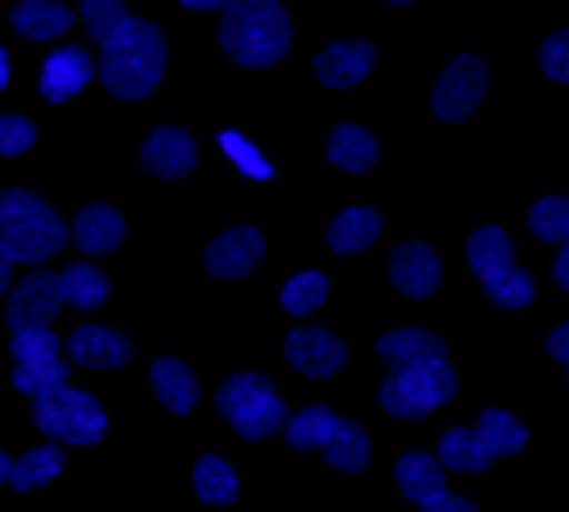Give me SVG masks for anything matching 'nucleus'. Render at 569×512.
Here are the masks:
<instances>
[{
  "instance_id": "22",
  "label": "nucleus",
  "mask_w": 569,
  "mask_h": 512,
  "mask_svg": "<svg viewBox=\"0 0 569 512\" xmlns=\"http://www.w3.org/2000/svg\"><path fill=\"white\" fill-rule=\"evenodd\" d=\"M395 482H399L402 498L418 501V505H426L429 498H437V493L448 490L445 468H440L433 455H426V452L402 455V460L395 463Z\"/></svg>"
},
{
  "instance_id": "6",
  "label": "nucleus",
  "mask_w": 569,
  "mask_h": 512,
  "mask_svg": "<svg viewBox=\"0 0 569 512\" xmlns=\"http://www.w3.org/2000/svg\"><path fill=\"white\" fill-rule=\"evenodd\" d=\"M456 388H460L456 372L448 369L445 361H433V364H418V369H407V372H391V377L380 383L376 399H380V406L388 410V414L418 422V418L433 414L437 406H445V402L456 395Z\"/></svg>"
},
{
  "instance_id": "11",
  "label": "nucleus",
  "mask_w": 569,
  "mask_h": 512,
  "mask_svg": "<svg viewBox=\"0 0 569 512\" xmlns=\"http://www.w3.org/2000/svg\"><path fill=\"white\" fill-rule=\"evenodd\" d=\"M262 251H266V243H262L259 228H251V224L228 228V232H220L217 240L206 247V270L213 273V278L240 281L262 262Z\"/></svg>"
},
{
  "instance_id": "7",
  "label": "nucleus",
  "mask_w": 569,
  "mask_h": 512,
  "mask_svg": "<svg viewBox=\"0 0 569 512\" xmlns=\"http://www.w3.org/2000/svg\"><path fill=\"white\" fill-rule=\"evenodd\" d=\"M490 91V69L475 53H460L445 66L433 84V114L440 122H467Z\"/></svg>"
},
{
  "instance_id": "10",
  "label": "nucleus",
  "mask_w": 569,
  "mask_h": 512,
  "mask_svg": "<svg viewBox=\"0 0 569 512\" xmlns=\"http://www.w3.org/2000/svg\"><path fill=\"white\" fill-rule=\"evenodd\" d=\"M388 273L391 285L402 292V297L426 300L440 289V278H445V267H440V254L429 243L421 240H402L391 251L388 259Z\"/></svg>"
},
{
  "instance_id": "29",
  "label": "nucleus",
  "mask_w": 569,
  "mask_h": 512,
  "mask_svg": "<svg viewBox=\"0 0 569 512\" xmlns=\"http://www.w3.org/2000/svg\"><path fill=\"white\" fill-rule=\"evenodd\" d=\"M437 463H440V468H452V471H486L493 460L482 452L475 429L456 425V429H448V433L440 436V460Z\"/></svg>"
},
{
  "instance_id": "5",
  "label": "nucleus",
  "mask_w": 569,
  "mask_h": 512,
  "mask_svg": "<svg viewBox=\"0 0 569 512\" xmlns=\"http://www.w3.org/2000/svg\"><path fill=\"white\" fill-rule=\"evenodd\" d=\"M34 425L61 444H99L107 433V410L91 391L58 388L34 395Z\"/></svg>"
},
{
  "instance_id": "1",
  "label": "nucleus",
  "mask_w": 569,
  "mask_h": 512,
  "mask_svg": "<svg viewBox=\"0 0 569 512\" xmlns=\"http://www.w3.org/2000/svg\"><path fill=\"white\" fill-rule=\"evenodd\" d=\"M163 69H168V39L160 27L149 20H126L122 31L103 42V58H99L96 72L110 96L137 103V99L152 96L163 80Z\"/></svg>"
},
{
  "instance_id": "45",
  "label": "nucleus",
  "mask_w": 569,
  "mask_h": 512,
  "mask_svg": "<svg viewBox=\"0 0 569 512\" xmlns=\"http://www.w3.org/2000/svg\"><path fill=\"white\" fill-rule=\"evenodd\" d=\"M8 84V53H4V46H0V88Z\"/></svg>"
},
{
  "instance_id": "44",
  "label": "nucleus",
  "mask_w": 569,
  "mask_h": 512,
  "mask_svg": "<svg viewBox=\"0 0 569 512\" xmlns=\"http://www.w3.org/2000/svg\"><path fill=\"white\" fill-rule=\"evenodd\" d=\"M8 278H12V262L0 259V297H4V289H8Z\"/></svg>"
},
{
  "instance_id": "24",
  "label": "nucleus",
  "mask_w": 569,
  "mask_h": 512,
  "mask_svg": "<svg viewBox=\"0 0 569 512\" xmlns=\"http://www.w3.org/2000/svg\"><path fill=\"white\" fill-rule=\"evenodd\" d=\"M512 240L509 232H501L498 224H486L479 232H471V240H467V262H471V270L479 273L482 281L498 278L501 270L517 267L512 262Z\"/></svg>"
},
{
  "instance_id": "34",
  "label": "nucleus",
  "mask_w": 569,
  "mask_h": 512,
  "mask_svg": "<svg viewBox=\"0 0 569 512\" xmlns=\"http://www.w3.org/2000/svg\"><path fill=\"white\" fill-rule=\"evenodd\" d=\"M482 285H486V297H490L498 308H528L531 297H536V281H531V273H525L520 267L501 270L498 278L482 281Z\"/></svg>"
},
{
  "instance_id": "23",
  "label": "nucleus",
  "mask_w": 569,
  "mask_h": 512,
  "mask_svg": "<svg viewBox=\"0 0 569 512\" xmlns=\"http://www.w3.org/2000/svg\"><path fill=\"white\" fill-rule=\"evenodd\" d=\"M319 452L327 455L330 468L346 471V474H357L369 468L372 460V444H369V433H365L361 425L350 422V418H338L335 433H330V441L319 448Z\"/></svg>"
},
{
  "instance_id": "26",
  "label": "nucleus",
  "mask_w": 569,
  "mask_h": 512,
  "mask_svg": "<svg viewBox=\"0 0 569 512\" xmlns=\"http://www.w3.org/2000/svg\"><path fill=\"white\" fill-rule=\"evenodd\" d=\"M61 471H66V452H61L58 444H42V448H31V452L20 455V460L8 468V482L20 493H27V490H39L46 482H53Z\"/></svg>"
},
{
  "instance_id": "43",
  "label": "nucleus",
  "mask_w": 569,
  "mask_h": 512,
  "mask_svg": "<svg viewBox=\"0 0 569 512\" xmlns=\"http://www.w3.org/2000/svg\"><path fill=\"white\" fill-rule=\"evenodd\" d=\"M182 8H190V12H217V8H224L228 0H179Z\"/></svg>"
},
{
  "instance_id": "19",
  "label": "nucleus",
  "mask_w": 569,
  "mask_h": 512,
  "mask_svg": "<svg viewBox=\"0 0 569 512\" xmlns=\"http://www.w3.org/2000/svg\"><path fill=\"white\" fill-rule=\"evenodd\" d=\"M327 157L335 168L350 171V175H361L369 171L376 160H380V141L365 130V126H353V122H342L330 130V141H327Z\"/></svg>"
},
{
  "instance_id": "35",
  "label": "nucleus",
  "mask_w": 569,
  "mask_h": 512,
  "mask_svg": "<svg viewBox=\"0 0 569 512\" xmlns=\"http://www.w3.org/2000/svg\"><path fill=\"white\" fill-rule=\"evenodd\" d=\"M528 228L547 243H566L569 235V201L566 198H543L531 205Z\"/></svg>"
},
{
  "instance_id": "41",
  "label": "nucleus",
  "mask_w": 569,
  "mask_h": 512,
  "mask_svg": "<svg viewBox=\"0 0 569 512\" xmlns=\"http://www.w3.org/2000/svg\"><path fill=\"white\" fill-rule=\"evenodd\" d=\"M547 353L555 357L558 364H566L569 361V327H555V331L547 334Z\"/></svg>"
},
{
  "instance_id": "40",
  "label": "nucleus",
  "mask_w": 569,
  "mask_h": 512,
  "mask_svg": "<svg viewBox=\"0 0 569 512\" xmlns=\"http://www.w3.org/2000/svg\"><path fill=\"white\" fill-rule=\"evenodd\" d=\"M421 512H479L475 509V501L467 498H456V493H437V498H429L426 505H421Z\"/></svg>"
},
{
  "instance_id": "47",
  "label": "nucleus",
  "mask_w": 569,
  "mask_h": 512,
  "mask_svg": "<svg viewBox=\"0 0 569 512\" xmlns=\"http://www.w3.org/2000/svg\"><path fill=\"white\" fill-rule=\"evenodd\" d=\"M391 4H415V0H391Z\"/></svg>"
},
{
  "instance_id": "21",
  "label": "nucleus",
  "mask_w": 569,
  "mask_h": 512,
  "mask_svg": "<svg viewBox=\"0 0 569 512\" xmlns=\"http://www.w3.org/2000/svg\"><path fill=\"white\" fill-rule=\"evenodd\" d=\"M380 213L369 205H353V209H342V213L330 221L327 228V247L335 254H357L365 251V247L376 243V235H380Z\"/></svg>"
},
{
  "instance_id": "27",
  "label": "nucleus",
  "mask_w": 569,
  "mask_h": 512,
  "mask_svg": "<svg viewBox=\"0 0 569 512\" xmlns=\"http://www.w3.org/2000/svg\"><path fill=\"white\" fill-rule=\"evenodd\" d=\"M194 490L206 505H232L240 498V479L220 455H201L194 468Z\"/></svg>"
},
{
  "instance_id": "28",
  "label": "nucleus",
  "mask_w": 569,
  "mask_h": 512,
  "mask_svg": "<svg viewBox=\"0 0 569 512\" xmlns=\"http://www.w3.org/2000/svg\"><path fill=\"white\" fill-rule=\"evenodd\" d=\"M110 292V278L91 262H72V267L61 273V297L72 308H99Z\"/></svg>"
},
{
  "instance_id": "32",
  "label": "nucleus",
  "mask_w": 569,
  "mask_h": 512,
  "mask_svg": "<svg viewBox=\"0 0 569 512\" xmlns=\"http://www.w3.org/2000/svg\"><path fill=\"white\" fill-rule=\"evenodd\" d=\"M80 20H84L91 39L103 46L122 31L130 12H126V0H80Z\"/></svg>"
},
{
  "instance_id": "46",
  "label": "nucleus",
  "mask_w": 569,
  "mask_h": 512,
  "mask_svg": "<svg viewBox=\"0 0 569 512\" xmlns=\"http://www.w3.org/2000/svg\"><path fill=\"white\" fill-rule=\"evenodd\" d=\"M8 468H12V460H8V455H4V452H0V482H4V479H8Z\"/></svg>"
},
{
  "instance_id": "31",
  "label": "nucleus",
  "mask_w": 569,
  "mask_h": 512,
  "mask_svg": "<svg viewBox=\"0 0 569 512\" xmlns=\"http://www.w3.org/2000/svg\"><path fill=\"white\" fill-rule=\"evenodd\" d=\"M327 292H330L327 273L305 270V273H297L292 281H284V289H281V308H284L289 315H311V312H316V308L327 300Z\"/></svg>"
},
{
  "instance_id": "20",
  "label": "nucleus",
  "mask_w": 569,
  "mask_h": 512,
  "mask_svg": "<svg viewBox=\"0 0 569 512\" xmlns=\"http://www.w3.org/2000/svg\"><path fill=\"white\" fill-rule=\"evenodd\" d=\"M152 391L171 414H190L198 406V377L176 357L152 361Z\"/></svg>"
},
{
  "instance_id": "16",
  "label": "nucleus",
  "mask_w": 569,
  "mask_h": 512,
  "mask_svg": "<svg viewBox=\"0 0 569 512\" xmlns=\"http://www.w3.org/2000/svg\"><path fill=\"white\" fill-rule=\"evenodd\" d=\"M69 353H72V361L84 364V369H122L133 357V345H130V338L110 331V327L84 323L69 334Z\"/></svg>"
},
{
  "instance_id": "8",
  "label": "nucleus",
  "mask_w": 569,
  "mask_h": 512,
  "mask_svg": "<svg viewBox=\"0 0 569 512\" xmlns=\"http://www.w3.org/2000/svg\"><path fill=\"white\" fill-rule=\"evenodd\" d=\"M61 308H66V297H61V273L34 270V273H27L23 281H16L12 297H8L4 323L12 334L42 331V327H50L53 319L61 315Z\"/></svg>"
},
{
  "instance_id": "12",
  "label": "nucleus",
  "mask_w": 569,
  "mask_h": 512,
  "mask_svg": "<svg viewBox=\"0 0 569 512\" xmlns=\"http://www.w3.org/2000/svg\"><path fill=\"white\" fill-rule=\"evenodd\" d=\"M141 163L156 179H182L198 163V141L187 130H179V126H160V130L144 137Z\"/></svg>"
},
{
  "instance_id": "17",
  "label": "nucleus",
  "mask_w": 569,
  "mask_h": 512,
  "mask_svg": "<svg viewBox=\"0 0 569 512\" xmlns=\"http://www.w3.org/2000/svg\"><path fill=\"white\" fill-rule=\"evenodd\" d=\"M126 224L122 213L114 205H103V201H91L77 213V224H72V240L84 254H107L122 243Z\"/></svg>"
},
{
  "instance_id": "42",
  "label": "nucleus",
  "mask_w": 569,
  "mask_h": 512,
  "mask_svg": "<svg viewBox=\"0 0 569 512\" xmlns=\"http://www.w3.org/2000/svg\"><path fill=\"white\" fill-rule=\"evenodd\" d=\"M555 285L569 289V251H566V243H562V251L555 254Z\"/></svg>"
},
{
  "instance_id": "30",
  "label": "nucleus",
  "mask_w": 569,
  "mask_h": 512,
  "mask_svg": "<svg viewBox=\"0 0 569 512\" xmlns=\"http://www.w3.org/2000/svg\"><path fill=\"white\" fill-rule=\"evenodd\" d=\"M338 425V414L327 406H308L300 410L292 422H284V436H289L292 448H300V452H311V448H323L330 441V433H335Z\"/></svg>"
},
{
  "instance_id": "2",
  "label": "nucleus",
  "mask_w": 569,
  "mask_h": 512,
  "mask_svg": "<svg viewBox=\"0 0 569 512\" xmlns=\"http://www.w3.org/2000/svg\"><path fill=\"white\" fill-rule=\"evenodd\" d=\"M220 50L243 69H270L289 53L292 23L278 0H228L220 8Z\"/></svg>"
},
{
  "instance_id": "36",
  "label": "nucleus",
  "mask_w": 569,
  "mask_h": 512,
  "mask_svg": "<svg viewBox=\"0 0 569 512\" xmlns=\"http://www.w3.org/2000/svg\"><path fill=\"white\" fill-rule=\"evenodd\" d=\"M8 350H12L16 364H46L61 357V338L53 334L50 327H42V331H20V334H12Z\"/></svg>"
},
{
  "instance_id": "39",
  "label": "nucleus",
  "mask_w": 569,
  "mask_h": 512,
  "mask_svg": "<svg viewBox=\"0 0 569 512\" xmlns=\"http://www.w3.org/2000/svg\"><path fill=\"white\" fill-rule=\"evenodd\" d=\"M539 66H543V72L550 80H562L569 77V31L562 27V31L547 34V42L539 46Z\"/></svg>"
},
{
  "instance_id": "15",
  "label": "nucleus",
  "mask_w": 569,
  "mask_h": 512,
  "mask_svg": "<svg viewBox=\"0 0 569 512\" xmlns=\"http://www.w3.org/2000/svg\"><path fill=\"white\" fill-rule=\"evenodd\" d=\"M96 77V61L84 46H58L42 66V96L46 103H66Z\"/></svg>"
},
{
  "instance_id": "37",
  "label": "nucleus",
  "mask_w": 569,
  "mask_h": 512,
  "mask_svg": "<svg viewBox=\"0 0 569 512\" xmlns=\"http://www.w3.org/2000/svg\"><path fill=\"white\" fill-rule=\"evenodd\" d=\"M217 144L228 152V160H232L236 168L243 171V175H254V179H273V168L262 160V152L254 149V144L247 141L243 133H236V130H220V133H217Z\"/></svg>"
},
{
  "instance_id": "9",
  "label": "nucleus",
  "mask_w": 569,
  "mask_h": 512,
  "mask_svg": "<svg viewBox=\"0 0 569 512\" xmlns=\"http://www.w3.org/2000/svg\"><path fill=\"white\" fill-rule=\"evenodd\" d=\"M284 361L311 380H330L346 369L350 353H346L342 338L323 331V327H297L284 338Z\"/></svg>"
},
{
  "instance_id": "3",
  "label": "nucleus",
  "mask_w": 569,
  "mask_h": 512,
  "mask_svg": "<svg viewBox=\"0 0 569 512\" xmlns=\"http://www.w3.org/2000/svg\"><path fill=\"white\" fill-rule=\"evenodd\" d=\"M69 228L53 205H46L31 190H4L0 194V259L39 267L66 251Z\"/></svg>"
},
{
  "instance_id": "33",
  "label": "nucleus",
  "mask_w": 569,
  "mask_h": 512,
  "mask_svg": "<svg viewBox=\"0 0 569 512\" xmlns=\"http://www.w3.org/2000/svg\"><path fill=\"white\" fill-rule=\"evenodd\" d=\"M69 383V364L61 361H46V364H16L12 369V388L27 391V395H46V391H58Z\"/></svg>"
},
{
  "instance_id": "13",
  "label": "nucleus",
  "mask_w": 569,
  "mask_h": 512,
  "mask_svg": "<svg viewBox=\"0 0 569 512\" xmlns=\"http://www.w3.org/2000/svg\"><path fill=\"white\" fill-rule=\"evenodd\" d=\"M376 66V50L365 39H338L316 53V77L327 88H353Z\"/></svg>"
},
{
  "instance_id": "14",
  "label": "nucleus",
  "mask_w": 569,
  "mask_h": 512,
  "mask_svg": "<svg viewBox=\"0 0 569 512\" xmlns=\"http://www.w3.org/2000/svg\"><path fill=\"white\" fill-rule=\"evenodd\" d=\"M376 353H380V361L388 364L391 372H407V369H418V364L445 361L448 345H445V338L433 331L399 327V331H388L376 342Z\"/></svg>"
},
{
  "instance_id": "25",
  "label": "nucleus",
  "mask_w": 569,
  "mask_h": 512,
  "mask_svg": "<svg viewBox=\"0 0 569 512\" xmlns=\"http://www.w3.org/2000/svg\"><path fill=\"white\" fill-rule=\"evenodd\" d=\"M475 436H479L482 452L490 455V460H501V455H517L520 448H525L528 429L520 425V418L509 414V410H486L479 418Z\"/></svg>"
},
{
  "instance_id": "38",
  "label": "nucleus",
  "mask_w": 569,
  "mask_h": 512,
  "mask_svg": "<svg viewBox=\"0 0 569 512\" xmlns=\"http://www.w3.org/2000/svg\"><path fill=\"white\" fill-rule=\"evenodd\" d=\"M34 126L20 114H0V157H20L34 144Z\"/></svg>"
},
{
  "instance_id": "18",
  "label": "nucleus",
  "mask_w": 569,
  "mask_h": 512,
  "mask_svg": "<svg viewBox=\"0 0 569 512\" xmlns=\"http://www.w3.org/2000/svg\"><path fill=\"white\" fill-rule=\"evenodd\" d=\"M12 27L16 34L31 42H50L72 27V8H66L61 0H20L12 8Z\"/></svg>"
},
{
  "instance_id": "4",
  "label": "nucleus",
  "mask_w": 569,
  "mask_h": 512,
  "mask_svg": "<svg viewBox=\"0 0 569 512\" xmlns=\"http://www.w3.org/2000/svg\"><path fill=\"white\" fill-rule=\"evenodd\" d=\"M217 410L243 441H266V436L281 433L284 422H289V410L273 391L270 377H262V372H236L228 383H220Z\"/></svg>"
}]
</instances>
